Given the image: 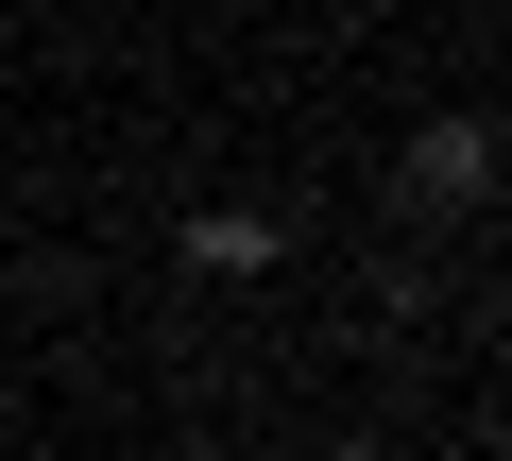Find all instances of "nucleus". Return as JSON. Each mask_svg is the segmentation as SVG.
Here are the masks:
<instances>
[{"label":"nucleus","instance_id":"obj_2","mask_svg":"<svg viewBox=\"0 0 512 461\" xmlns=\"http://www.w3.org/2000/svg\"><path fill=\"white\" fill-rule=\"evenodd\" d=\"M427 188L478 205V188H495V120H427Z\"/></svg>","mask_w":512,"mask_h":461},{"label":"nucleus","instance_id":"obj_1","mask_svg":"<svg viewBox=\"0 0 512 461\" xmlns=\"http://www.w3.org/2000/svg\"><path fill=\"white\" fill-rule=\"evenodd\" d=\"M188 274H274V222H256V205H205L188 222Z\"/></svg>","mask_w":512,"mask_h":461},{"label":"nucleus","instance_id":"obj_4","mask_svg":"<svg viewBox=\"0 0 512 461\" xmlns=\"http://www.w3.org/2000/svg\"><path fill=\"white\" fill-rule=\"evenodd\" d=\"M188 461H222V444H188Z\"/></svg>","mask_w":512,"mask_h":461},{"label":"nucleus","instance_id":"obj_3","mask_svg":"<svg viewBox=\"0 0 512 461\" xmlns=\"http://www.w3.org/2000/svg\"><path fill=\"white\" fill-rule=\"evenodd\" d=\"M325 461H393V444H325Z\"/></svg>","mask_w":512,"mask_h":461}]
</instances>
